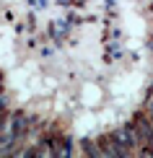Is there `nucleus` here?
I'll use <instances>...</instances> for the list:
<instances>
[{
	"label": "nucleus",
	"instance_id": "f257e3e1",
	"mask_svg": "<svg viewBox=\"0 0 153 158\" xmlns=\"http://www.w3.org/2000/svg\"><path fill=\"white\" fill-rule=\"evenodd\" d=\"M127 124L138 137V145H153V122L145 111H135Z\"/></svg>",
	"mask_w": 153,
	"mask_h": 158
},
{
	"label": "nucleus",
	"instance_id": "f03ea898",
	"mask_svg": "<svg viewBox=\"0 0 153 158\" xmlns=\"http://www.w3.org/2000/svg\"><path fill=\"white\" fill-rule=\"evenodd\" d=\"M96 145H99V153H101V156L117 158V148H114V140H112V132L99 135V137H96Z\"/></svg>",
	"mask_w": 153,
	"mask_h": 158
},
{
	"label": "nucleus",
	"instance_id": "7ed1b4c3",
	"mask_svg": "<svg viewBox=\"0 0 153 158\" xmlns=\"http://www.w3.org/2000/svg\"><path fill=\"white\" fill-rule=\"evenodd\" d=\"M81 150L86 156H91V158H99L101 153H99V145H96V140H88V137H83L81 140Z\"/></svg>",
	"mask_w": 153,
	"mask_h": 158
}]
</instances>
